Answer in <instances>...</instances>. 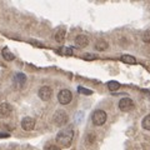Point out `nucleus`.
<instances>
[{
	"instance_id": "nucleus-1",
	"label": "nucleus",
	"mask_w": 150,
	"mask_h": 150,
	"mask_svg": "<svg viewBox=\"0 0 150 150\" xmlns=\"http://www.w3.org/2000/svg\"><path fill=\"white\" fill-rule=\"evenodd\" d=\"M73 138H74V131L71 129H67V130L59 131V134L56 135V142H58L60 146L68 148L71 144Z\"/></svg>"
},
{
	"instance_id": "nucleus-2",
	"label": "nucleus",
	"mask_w": 150,
	"mask_h": 150,
	"mask_svg": "<svg viewBox=\"0 0 150 150\" xmlns=\"http://www.w3.org/2000/svg\"><path fill=\"white\" fill-rule=\"evenodd\" d=\"M68 120H69V118H68V114L65 112V110L59 109V110H56L53 115V121L56 126H64L68 123Z\"/></svg>"
},
{
	"instance_id": "nucleus-3",
	"label": "nucleus",
	"mask_w": 150,
	"mask_h": 150,
	"mask_svg": "<svg viewBox=\"0 0 150 150\" xmlns=\"http://www.w3.org/2000/svg\"><path fill=\"white\" fill-rule=\"evenodd\" d=\"M91 121H93V124L96 126L104 125L106 121V112L104 110H95L91 115Z\"/></svg>"
},
{
	"instance_id": "nucleus-4",
	"label": "nucleus",
	"mask_w": 150,
	"mask_h": 150,
	"mask_svg": "<svg viewBox=\"0 0 150 150\" xmlns=\"http://www.w3.org/2000/svg\"><path fill=\"white\" fill-rule=\"evenodd\" d=\"M73 99V94L71 91L69 90V89H63V90H60L59 94H58V100L62 105H68L70 104V101Z\"/></svg>"
},
{
	"instance_id": "nucleus-5",
	"label": "nucleus",
	"mask_w": 150,
	"mask_h": 150,
	"mask_svg": "<svg viewBox=\"0 0 150 150\" xmlns=\"http://www.w3.org/2000/svg\"><path fill=\"white\" fill-rule=\"evenodd\" d=\"M38 95H39L41 100L48 101L51 99V96H53V90H51L50 86H41L39 89V91H38Z\"/></svg>"
},
{
	"instance_id": "nucleus-6",
	"label": "nucleus",
	"mask_w": 150,
	"mask_h": 150,
	"mask_svg": "<svg viewBox=\"0 0 150 150\" xmlns=\"http://www.w3.org/2000/svg\"><path fill=\"white\" fill-rule=\"evenodd\" d=\"M134 108V101L130 99V98H123L119 101V109L121 111H129Z\"/></svg>"
},
{
	"instance_id": "nucleus-7",
	"label": "nucleus",
	"mask_w": 150,
	"mask_h": 150,
	"mask_svg": "<svg viewBox=\"0 0 150 150\" xmlns=\"http://www.w3.org/2000/svg\"><path fill=\"white\" fill-rule=\"evenodd\" d=\"M34 126H35V120L30 118V116H25L24 119L21 120V128L24 129L25 131H30L34 129Z\"/></svg>"
},
{
	"instance_id": "nucleus-8",
	"label": "nucleus",
	"mask_w": 150,
	"mask_h": 150,
	"mask_svg": "<svg viewBox=\"0 0 150 150\" xmlns=\"http://www.w3.org/2000/svg\"><path fill=\"white\" fill-rule=\"evenodd\" d=\"M13 111V108L10 104H8V103H3V104H0V118H8V116H10Z\"/></svg>"
},
{
	"instance_id": "nucleus-9",
	"label": "nucleus",
	"mask_w": 150,
	"mask_h": 150,
	"mask_svg": "<svg viewBox=\"0 0 150 150\" xmlns=\"http://www.w3.org/2000/svg\"><path fill=\"white\" fill-rule=\"evenodd\" d=\"M75 45L78 46V48H86V46L89 45V39H88V36L85 35H78L76 36V39H75Z\"/></svg>"
},
{
	"instance_id": "nucleus-10",
	"label": "nucleus",
	"mask_w": 150,
	"mask_h": 150,
	"mask_svg": "<svg viewBox=\"0 0 150 150\" xmlns=\"http://www.w3.org/2000/svg\"><path fill=\"white\" fill-rule=\"evenodd\" d=\"M65 35H67V31H65L64 28H59L55 33V41L56 43H63L65 39Z\"/></svg>"
},
{
	"instance_id": "nucleus-11",
	"label": "nucleus",
	"mask_w": 150,
	"mask_h": 150,
	"mask_svg": "<svg viewBox=\"0 0 150 150\" xmlns=\"http://www.w3.org/2000/svg\"><path fill=\"white\" fill-rule=\"evenodd\" d=\"M1 55H3V58L6 60V62H11V60L15 59V55H14L10 50H9L8 48H4L3 51H1Z\"/></svg>"
},
{
	"instance_id": "nucleus-12",
	"label": "nucleus",
	"mask_w": 150,
	"mask_h": 150,
	"mask_svg": "<svg viewBox=\"0 0 150 150\" xmlns=\"http://www.w3.org/2000/svg\"><path fill=\"white\" fill-rule=\"evenodd\" d=\"M120 60L123 63H126V64H135V63H137V59H135L134 56H131V55H128V54L121 55Z\"/></svg>"
},
{
	"instance_id": "nucleus-13",
	"label": "nucleus",
	"mask_w": 150,
	"mask_h": 150,
	"mask_svg": "<svg viewBox=\"0 0 150 150\" xmlns=\"http://www.w3.org/2000/svg\"><path fill=\"white\" fill-rule=\"evenodd\" d=\"M95 49H96L98 51L105 50V49H108V43H106V41H104V40H99V41H98V43L95 44Z\"/></svg>"
},
{
	"instance_id": "nucleus-14",
	"label": "nucleus",
	"mask_w": 150,
	"mask_h": 150,
	"mask_svg": "<svg viewBox=\"0 0 150 150\" xmlns=\"http://www.w3.org/2000/svg\"><path fill=\"white\" fill-rule=\"evenodd\" d=\"M108 88H109L110 91H116L120 88V84L118 81H115V80H111V81L108 83Z\"/></svg>"
},
{
	"instance_id": "nucleus-15",
	"label": "nucleus",
	"mask_w": 150,
	"mask_h": 150,
	"mask_svg": "<svg viewBox=\"0 0 150 150\" xmlns=\"http://www.w3.org/2000/svg\"><path fill=\"white\" fill-rule=\"evenodd\" d=\"M142 125H143V128H144L145 130H150V114L146 115V116H145V118L143 119Z\"/></svg>"
},
{
	"instance_id": "nucleus-16",
	"label": "nucleus",
	"mask_w": 150,
	"mask_h": 150,
	"mask_svg": "<svg viewBox=\"0 0 150 150\" xmlns=\"http://www.w3.org/2000/svg\"><path fill=\"white\" fill-rule=\"evenodd\" d=\"M15 80L20 84V85H23V84H24L25 81H26V76L24 74H16L15 75Z\"/></svg>"
},
{
	"instance_id": "nucleus-17",
	"label": "nucleus",
	"mask_w": 150,
	"mask_h": 150,
	"mask_svg": "<svg viewBox=\"0 0 150 150\" xmlns=\"http://www.w3.org/2000/svg\"><path fill=\"white\" fill-rule=\"evenodd\" d=\"M78 91L84 94V95H91V94H93V90H89V89H85L83 86H78Z\"/></svg>"
},
{
	"instance_id": "nucleus-18",
	"label": "nucleus",
	"mask_w": 150,
	"mask_h": 150,
	"mask_svg": "<svg viewBox=\"0 0 150 150\" xmlns=\"http://www.w3.org/2000/svg\"><path fill=\"white\" fill-rule=\"evenodd\" d=\"M143 41H144V43H150V30L144 31V34H143Z\"/></svg>"
},
{
	"instance_id": "nucleus-19",
	"label": "nucleus",
	"mask_w": 150,
	"mask_h": 150,
	"mask_svg": "<svg viewBox=\"0 0 150 150\" xmlns=\"http://www.w3.org/2000/svg\"><path fill=\"white\" fill-rule=\"evenodd\" d=\"M85 60H94V59H96V55H93V54H85L83 56Z\"/></svg>"
},
{
	"instance_id": "nucleus-20",
	"label": "nucleus",
	"mask_w": 150,
	"mask_h": 150,
	"mask_svg": "<svg viewBox=\"0 0 150 150\" xmlns=\"http://www.w3.org/2000/svg\"><path fill=\"white\" fill-rule=\"evenodd\" d=\"M10 135H9L8 133H0V138H9Z\"/></svg>"
},
{
	"instance_id": "nucleus-21",
	"label": "nucleus",
	"mask_w": 150,
	"mask_h": 150,
	"mask_svg": "<svg viewBox=\"0 0 150 150\" xmlns=\"http://www.w3.org/2000/svg\"><path fill=\"white\" fill-rule=\"evenodd\" d=\"M46 150H60V149H59V148H56V146H54V145H51V146L46 148Z\"/></svg>"
}]
</instances>
